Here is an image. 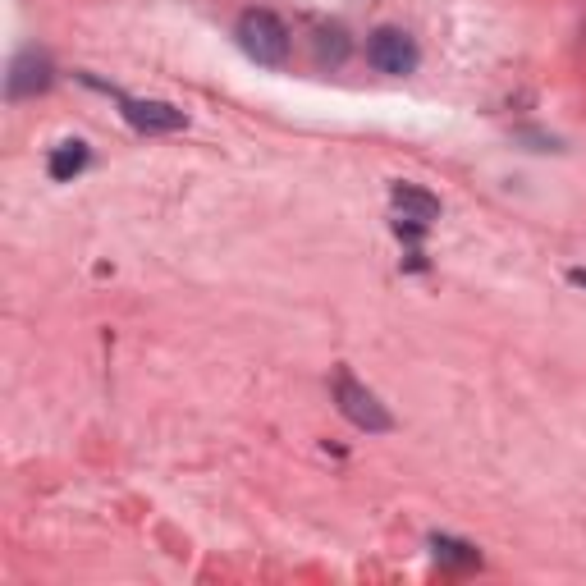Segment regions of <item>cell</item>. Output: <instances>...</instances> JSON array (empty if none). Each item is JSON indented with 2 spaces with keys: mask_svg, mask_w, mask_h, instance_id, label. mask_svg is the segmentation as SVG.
<instances>
[{
  "mask_svg": "<svg viewBox=\"0 0 586 586\" xmlns=\"http://www.w3.org/2000/svg\"><path fill=\"white\" fill-rule=\"evenodd\" d=\"M239 46L248 60L275 69V65H284V55H289V28H284L271 10H248L239 19Z\"/></svg>",
  "mask_w": 586,
  "mask_h": 586,
  "instance_id": "6da1fadb",
  "label": "cell"
},
{
  "mask_svg": "<svg viewBox=\"0 0 586 586\" xmlns=\"http://www.w3.org/2000/svg\"><path fill=\"white\" fill-rule=\"evenodd\" d=\"M335 403H339V413L358 426V431L380 435V431H390V426H394V417L385 413V403H380L367 385H358L348 371H339V376H335Z\"/></svg>",
  "mask_w": 586,
  "mask_h": 586,
  "instance_id": "7a4b0ae2",
  "label": "cell"
},
{
  "mask_svg": "<svg viewBox=\"0 0 586 586\" xmlns=\"http://www.w3.org/2000/svg\"><path fill=\"white\" fill-rule=\"evenodd\" d=\"M367 60L380 69V74H394V78H403V74H413L417 69V42L403 28H380V33H371V42H367Z\"/></svg>",
  "mask_w": 586,
  "mask_h": 586,
  "instance_id": "3957f363",
  "label": "cell"
},
{
  "mask_svg": "<svg viewBox=\"0 0 586 586\" xmlns=\"http://www.w3.org/2000/svg\"><path fill=\"white\" fill-rule=\"evenodd\" d=\"M5 87H10V97H37V92H46V87H51V60H46L42 51L14 55Z\"/></svg>",
  "mask_w": 586,
  "mask_h": 586,
  "instance_id": "277c9868",
  "label": "cell"
},
{
  "mask_svg": "<svg viewBox=\"0 0 586 586\" xmlns=\"http://www.w3.org/2000/svg\"><path fill=\"white\" fill-rule=\"evenodd\" d=\"M124 120L142 133H174L184 129V110L170 106V101H124Z\"/></svg>",
  "mask_w": 586,
  "mask_h": 586,
  "instance_id": "5b68a950",
  "label": "cell"
},
{
  "mask_svg": "<svg viewBox=\"0 0 586 586\" xmlns=\"http://www.w3.org/2000/svg\"><path fill=\"white\" fill-rule=\"evenodd\" d=\"M390 202H394V211H399V220H417V225L440 220V197L426 193V188H417V184H394Z\"/></svg>",
  "mask_w": 586,
  "mask_h": 586,
  "instance_id": "8992f818",
  "label": "cell"
},
{
  "mask_svg": "<svg viewBox=\"0 0 586 586\" xmlns=\"http://www.w3.org/2000/svg\"><path fill=\"white\" fill-rule=\"evenodd\" d=\"M83 165H87V147L78 138H69V142H60V147L51 152L46 170H51V179H60V184H65V179H74Z\"/></svg>",
  "mask_w": 586,
  "mask_h": 586,
  "instance_id": "52a82bcc",
  "label": "cell"
},
{
  "mask_svg": "<svg viewBox=\"0 0 586 586\" xmlns=\"http://www.w3.org/2000/svg\"><path fill=\"white\" fill-rule=\"evenodd\" d=\"M431 550H435V559H440V564H454V568H472V564H481L477 545L454 541V536H431Z\"/></svg>",
  "mask_w": 586,
  "mask_h": 586,
  "instance_id": "ba28073f",
  "label": "cell"
},
{
  "mask_svg": "<svg viewBox=\"0 0 586 586\" xmlns=\"http://www.w3.org/2000/svg\"><path fill=\"white\" fill-rule=\"evenodd\" d=\"M344 55H348L344 28H321V33H316V60H321V65H344Z\"/></svg>",
  "mask_w": 586,
  "mask_h": 586,
  "instance_id": "9c48e42d",
  "label": "cell"
},
{
  "mask_svg": "<svg viewBox=\"0 0 586 586\" xmlns=\"http://www.w3.org/2000/svg\"><path fill=\"white\" fill-rule=\"evenodd\" d=\"M568 280H573V284H582V289H586V271H573Z\"/></svg>",
  "mask_w": 586,
  "mask_h": 586,
  "instance_id": "30bf717a",
  "label": "cell"
}]
</instances>
